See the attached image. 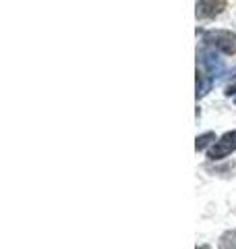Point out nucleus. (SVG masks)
<instances>
[{
	"label": "nucleus",
	"mask_w": 236,
	"mask_h": 249,
	"mask_svg": "<svg viewBox=\"0 0 236 249\" xmlns=\"http://www.w3.org/2000/svg\"><path fill=\"white\" fill-rule=\"evenodd\" d=\"M234 150H236V129L224 133L214 145L209 147L207 158L209 160H222V158H226V156H230Z\"/></svg>",
	"instance_id": "obj_2"
},
{
	"label": "nucleus",
	"mask_w": 236,
	"mask_h": 249,
	"mask_svg": "<svg viewBox=\"0 0 236 249\" xmlns=\"http://www.w3.org/2000/svg\"><path fill=\"white\" fill-rule=\"evenodd\" d=\"M211 142H218L216 139V133H203V135H197V139H195V150L197 152H201V150H205V147L211 143Z\"/></svg>",
	"instance_id": "obj_7"
},
{
	"label": "nucleus",
	"mask_w": 236,
	"mask_h": 249,
	"mask_svg": "<svg viewBox=\"0 0 236 249\" xmlns=\"http://www.w3.org/2000/svg\"><path fill=\"white\" fill-rule=\"evenodd\" d=\"M232 93H236V79L226 85V96H232Z\"/></svg>",
	"instance_id": "obj_8"
},
{
	"label": "nucleus",
	"mask_w": 236,
	"mask_h": 249,
	"mask_svg": "<svg viewBox=\"0 0 236 249\" xmlns=\"http://www.w3.org/2000/svg\"><path fill=\"white\" fill-rule=\"evenodd\" d=\"M209 89H211V77L199 73V69H197V100L205 96Z\"/></svg>",
	"instance_id": "obj_5"
},
{
	"label": "nucleus",
	"mask_w": 236,
	"mask_h": 249,
	"mask_svg": "<svg viewBox=\"0 0 236 249\" xmlns=\"http://www.w3.org/2000/svg\"><path fill=\"white\" fill-rule=\"evenodd\" d=\"M203 40H205L211 48H216L224 54H234L236 52V34L228 29H211V31H205V36H203Z\"/></svg>",
	"instance_id": "obj_1"
},
{
	"label": "nucleus",
	"mask_w": 236,
	"mask_h": 249,
	"mask_svg": "<svg viewBox=\"0 0 236 249\" xmlns=\"http://www.w3.org/2000/svg\"><path fill=\"white\" fill-rule=\"evenodd\" d=\"M224 9H226V0H201L197 4V17L211 19V17H218Z\"/></svg>",
	"instance_id": "obj_4"
},
{
	"label": "nucleus",
	"mask_w": 236,
	"mask_h": 249,
	"mask_svg": "<svg viewBox=\"0 0 236 249\" xmlns=\"http://www.w3.org/2000/svg\"><path fill=\"white\" fill-rule=\"evenodd\" d=\"M201 65L207 71V75L211 79H219L226 73V65L224 60L219 58V54L216 50H203L201 52Z\"/></svg>",
	"instance_id": "obj_3"
},
{
	"label": "nucleus",
	"mask_w": 236,
	"mask_h": 249,
	"mask_svg": "<svg viewBox=\"0 0 236 249\" xmlns=\"http://www.w3.org/2000/svg\"><path fill=\"white\" fill-rule=\"evenodd\" d=\"M234 102H236V98H234Z\"/></svg>",
	"instance_id": "obj_9"
},
{
	"label": "nucleus",
	"mask_w": 236,
	"mask_h": 249,
	"mask_svg": "<svg viewBox=\"0 0 236 249\" xmlns=\"http://www.w3.org/2000/svg\"><path fill=\"white\" fill-rule=\"evenodd\" d=\"M218 247L219 249H236V229L224 232L218 241Z\"/></svg>",
	"instance_id": "obj_6"
}]
</instances>
